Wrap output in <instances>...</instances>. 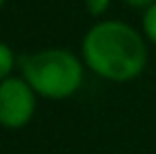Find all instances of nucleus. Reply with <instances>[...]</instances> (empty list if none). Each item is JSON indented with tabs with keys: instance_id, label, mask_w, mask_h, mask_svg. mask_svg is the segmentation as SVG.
<instances>
[{
	"instance_id": "f257e3e1",
	"label": "nucleus",
	"mask_w": 156,
	"mask_h": 154,
	"mask_svg": "<svg viewBox=\"0 0 156 154\" xmlns=\"http://www.w3.org/2000/svg\"><path fill=\"white\" fill-rule=\"evenodd\" d=\"M79 55L86 70L113 84L138 79L147 68V39L125 20L100 18L82 36Z\"/></svg>"
},
{
	"instance_id": "f03ea898",
	"label": "nucleus",
	"mask_w": 156,
	"mask_h": 154,
	"mask_svg": "<svg viewBox=\"0 0 156 154\" xmlns=\"http://www.w3.org/2000/svg\"><path fill=\"white\" fill-rule=\"evenodd\" d=\"M18 70L43 100H68L84 84V59L66 48H43L18 59Z\"/></svg>"
},
{
	"instance_id": "7ed1b4c3",
	"label": "nucleus",
	"mask_w": 156,
	"mask_h": 154,
	"mask_svg": "<svg viewBox=\"0 0 156 154\" xmlns=\"http://www.w3.org/2000/svg\"><path fill=\"white\" fill-rule=\"evenodd\" d=\"M39 95L23 75H12L0 82V127L9 131L23 129L36 113Z\"/></svg>"
},
{
	"instance_id": "20e7f679",
	"label": "nucleus",
	"mask_w": 156,
	"mask_h": 154,
	"mask_svg": "<svg viewBox=\"0 0 156 154\" xmlns=\"http://www.w3.org/2000/svg\"><path fill=\"white\" fill-rule=\"evenodd\" d=\"M16 66H18V59H16L14 48L9 43H5V41H0V82L12 77Z\"/></svg>"
},
{
	"instance_id": "39448f33",
	"label": "nucleus",
	"mask_w": 156,
	"mask_h": 154,
	"mask_svg": "<svg viewBox=\"0 0 156 154\" xmlns=\"http://www.w3.org/2000/svg\"><path fill=\"white\" fill-rule=\"evenodd\" d=\"M140 32L147 39V43L156 45V2H152L149 7L143 9V18H140Z\"/></svg>"
},
{
	"instance_id": "423d86ee",
	"label": "nucleus",
	"mask_w": 156,
	"mask_h": 154,
	"mask_svg": "<svg viewBox=\"0 0 156 154\" xmlns=\"http://www.w3.org/2000/svg\"><path fill=\"white\" fill-rule=\"evenodd\" d=\"M84 7H86V12H88V16L102 18V16L109 12L111 0H84Z\"/></svg>"
},
{
	"instance_id": "0eeeda50",
	"label": "nucleus",
	"mask_w": 156,
	"mask_h": 154,
	"mask_svg": "<svg viewBox=\"0 0 156 154\" xmlns=\"http://www.w3.org/2000/svg\"><path fill=\"white\" fill-rule=\"evenodd\" d=\"M122 2H125L127 7H133V9H145L152 2H156V0H122Z\"/></svg>"
},
{
	"instance_id": "6e6552de",
	"label": "nucleus",
	"mask_w": 156,
	"mask_h": 154,
	"mask_svg": "<svg viewBox=\"0 0 156 154\" xmlns=\"http://www.w3.org/2000/svg\"><path fill=\"white\" fill-rule=\"evenodd\" d=\"M5 5H7V0H0V9H2V7H5Z\"/></svg>"
}]
</instances>
